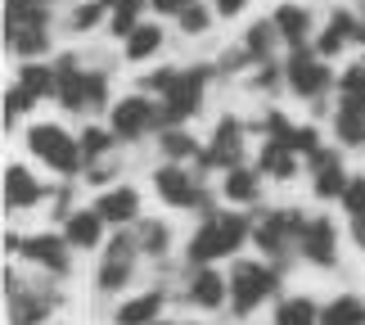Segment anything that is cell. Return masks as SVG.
Returning a JSON list of instances; mask_svg holds the SVG:
<instances>
[{
  "instance_id": "cell-1",
  "label": "cell",
  "mask_w": 365,
  "mask_h": 325,
  "mask_svg": "<svg viewBox=\"0 0 365 325\" xmlns=\"http://www.w3.org/2000/svg\"><path fill=\"white\" fill-rule=\"evenodd\" d=\"M252 231H248V221L240 213H212L199 231H194L190 239V249H185V258L194 266H207V262H217V258H230L235 249L244 244Z\"/></svg>"
},
{
  "instance_id": "cell-2",
  "label": "cell",
  "mask_w": 365,
  "mask_h": 325,
  "mask_svg": "<svg viewBox=\"0 0 365 325\" xmlns=\"http://www.w3.org/2000/svg\"><path fill=\"white\" fill-rule=\"evenodd\" d=\"M275 289H279V276L266 271L262 262H252V258L235 262V271H230V307H235V316L257 312Z\"/></svg>"
},
{
  "instance_id": "cell-3",
  "label": "cell",
  "mask_w": 365,
  "mask_h": 325,
  "mask_svg": "<svg viewBox=\"0 0 365 325\" xmlns=\"http://www.w3.org/2000/svg\"><path fill=\"white\" fill-rule=\"evenodd\" d=\"M27 149H32L46 167L63 172V176H73L81 167V159H86V154H81V140H73L63 126H50V122H41V126L27 131Z\"/></svg>"
},
{
  "instance_id": "cell-4",
  "label": "cell",
  "mask_w": 365,
  "mask_h": 325,
  "mask_svg": "<svg viewBox=\"0 0 365 325\" xmlns=\"http://www.w3.org/2000/svg\"><path fill=\"white\" fill-rule=\"evenodd\" d=\"M302 231H307V217L302 213H293V208H275V213H266L257 221L252 239H257L262 253L279 258V253H289V244H302Z\"/></svg>"
},
{
  "instance_id": "cell-5",
  "label": "cell",
  "mask_w": 365,
  "mask_h": 325,
  "mask_svg": "<svg viewBox=\"0 0 365 325\" xmlns=\"http://www.w3.org/2000/svg\"><path fill=\"white\" fill-rule=\"evenodd\" d=\"M158 122H163V109H153L145 95H126V100L113 104V136H122V140H140Z\"/></svg>"
},
{
  "instance_id": "cell-6",
  "label": "cell",
  "mask_w": 365,
  "mask_h": 325,
  "mask_svg": "<svg viewBox=\"0 0 365 325\" xmlns=\"http://www.w3.org/2000/svg\"><path fill=\"white\" fill-rule=\"evenodd\" d=\"M240 154H244V122L221 118L212 140H207V149H203V159H199V167H221V172H230V167H240Z\"/></svg>"
},
{
  "instance_id": "cell-7",
  "label": "cell",
  "mask_w": 365,
  "mask_h": 325,
  "mask_svg": "<svg viewBox=\"0 0 365 325\" xmlns=\"http://www.w3.org/2000/svg\"><path fill=\"white\" fill-rule=\"evenodd\" d=\"M199 100H203V73L199 68H190V73H180L176 81H172V91L163 95V122H185L194 109H199Z\"/></svg>"
},
{
  "instance_id": "cell-8",
  "label": "cell",
  "mask_w": 365,
  "mask_h": 325,
  "mask_svg": "<svg viewBox=\"0 0 365 325\" xmlns=\"http://www.w3.org/2000/svg\"><path fill=\"white\" fill-rule=\"evenodd\" d=\"M153 190H158V199L172 204V208H199L203 204L199 181H194L185 167H158V172H153Z\"/></svg>"
},
{
  "instance_id": "cell-9",
  "label": "cell",
  "mask_w": 365,
  "mask_h": 325,
  "mask_svg": "<svg viewBox=\"0 0 365 325\" xmlns=\"http://www.w3.org/2000/svg\"><path fill=\"white\" fill-rule=\"evenodd\" d=\"M302 258L316 262V266H334L339 258V226L329 217H307V231H302Z\"/></svg>"
},
{
  "instance_id": "cell-10",
  "label": "cell",
  "mask_w": 365,
  "mask_h": 325,
  "mask_svg": "<svg viewBox=\"0 0 365 325\" xmlns=\"http://www.w3.org/2000/svg\"><path fill=\"white\" fill-rule=\"evenodd\" d=\"M284 73H289V91H293V95H302V100H312V95H320V91L329 86V68L320 64V59H312V54H307L302 46L293 50V59H289Z\"/></svg>"
},
{
  "instance_id": "cell-11",
  "label": "cell",
  "mask_w": 365,
  "mask_h": 325,
  "mask_svg": "<svg viewBox=\"0 0 365 325\" xmlns=\"http://www.w3.org/2000/svg\"><path fill=\"white\" fill-rule=\"evenodd\" d=\"M307 167H312V186L320 199H343L347 190V172H343V159L334 149H316L307 154Z\"/></svg>"
},
{
  "instance_id": "cell-12",
  "label": "cell",
  "mask_w": 365,
  "mask_h": 325,
  "mask_svg": "<svg viewBox=\"0 0 365 325\" xmlns=\"http://www.w3.org/2000/svg\"><path fill=\"white\" fill-rule=\"evenodd\" d=\"M131 271H135V244H131L126 235H118L113 244H108L104 262H100V289H104V294H118V289H126V280H131Z\"/></svg>"
},
{
  "instance_id": "cell-13",
  "label": "cell",
  "mask_w": 365,
  "mask_h": 325,
  "mask_svg": "<svg viewBox=\"0 0 365 325\" xmlns=\"http://www.w3.org/2000/svg\"><path fill=\"white\" fill-rule=\"evenodd\" d=\"M19 253L23 258H32L36 266H46V271H68V239H54V235H27L19 239Z\"/></svg>"
},
{
  "instance_id": "cell-14",
  "label": "cell",
  "mask_w": 365,
  "mask_h": 325,
  "mask_svg": "<svg viewBox=\"0 0 365 325\" xmlns=\"http://www.w3.org/2000/svg\"><path fill=\"white\" fill-rule=\"evenodd\" d=\"M54 73H59V91H54V95H59V104L73 109V113H86L91 109V95H86V73L77 68V59H59Z\"/></svg>"
},
{
  "instance_id": "cell-15",
  "label": "cell",
  "mask_w": 365,
  "mask_h": 325,
  "mask_svg": "<svg viewBox=\"0 0 365 325\" xmlns=\"http://www.w3.org/2000/svg\"><path fill=\"white\" fill-rule=\"evenodd\" d=\"M226 294H230V280H221L212 266H199V271L190 276V285H185V299L194 307H221Z\"/></svg>"
},
{
  "instance_id": "cell-16",
  "label": "cell",
  "mask_w": 365,
  "mask_h": 325,
  "mask_svg": "<svg viewBox=\"0 0 365 325\" xmlns=\"http://www.w3.org/2000/svg\"><path fill=\"white\" fill-rule=\"evenodd\" d=\"M95 208H100V217L104 221H113V226H126V221H140V194L131 186H118V190H108L95 199Z\"/></svg>"
},
{
  "instance_id": "cell-17",
  "label": "cell",
  "mask_w": 365,
  "mask_h": 325,
  "mask_svg": "<svg viewBox=\"0 0 365 325\" xmlns=\"http://www.w3.org/2000/svg\"><path fill=\"white\" fill-rule=\"evenodd\" d=\"M68 244L73 249H95L100 244V235H104V217H100V208H81V213H68Z\"/></svg>"
},
{
  "instance_id": "cell-18",
  "label": "cell",
  "mask_w": 365,
  "mask_h": 325,
  "mask_svg": "<svg viewBox=\"0 0 365 325\" xmlns=\"http://www.w3.org/2000/svg\"><path fill=\"white\" fill-rule=\"evenodd\" d=\"M271 23H275V32L284 36L293 50H298L302 41H307V32H312V14H307V5H298V0H289V5H279Z\"/></svg>"
},
{
  "instance_id": "cell-19",
  "label": "cell",
  "mask_w": 365,
  "mask_h": 325,
  "mask_svg": "<svg viewBox=\"0 0 365 325\" xmlns=\"http://www.w3.org/2000/svg\"><path fill=\"white\" fill-rule=\"evenodd\" d=\"M158 312H163V294L149 289V294L126 299L118 312H113V321H118V325H153V321H158Z\"/></svg>"
},
{
  "instance_id": "cell-20",
  "label": "cell",
  "mask_w": 365,
  "mask_h": 325,
  "mask_svg": "<svg viewBox=\"0 0 365 325\" xmlns=\"http://www.w3.org/2000/svg\"><path fill=\"white\" fill-rule=\"evenodd\" d=\"M347 41H356V19H352V14H343V9H334L329 23H325V32H320V41H316V50L320 54H339Z\"/></svg>"
},
{
  "instance_id": "cell-21",
  "label": "cell",
  "mask_w": 365,
  "mask_h": 325,
  "mask_svg": "<svg viewBox=\"0 0 365 325\" xmlns=\"http://www.w3.org/2000/svg\"><path fill=\"white\" fill-rule=\"evenodd\" d=\"M36 199H41L36 176L27 172V167H9V172H5V204L9 208H32Z\"/></svg>"
},
{
  "instance_id": "cell-22",
  "label": "cell",
  "mask_w": 365,
  "mask_h": 325,
  "mask_svg": "<svg viewBox=\"0 0 365 325\" xmlns=\"http://www.w3.org/2000/svg\"><path fill=\"white\" fill-rule=\"evenodd\" d=\"M9 27H50L46 0H5V32Z\"/></svg>"
},
{
  "instance_id": "cell-23",
  "label": "cell",
  "mask_w": 365,
  "mask_h": 325,
  "mask_svg": "<svg viewBox=\"0 0 365 325\" xmlns=\"http://www.w3.org/2000/svg\"><path fill=\"white\" fill-rule=\"evenodd\" d=\"M320 325H365V303L356 294H339L334 303L320 307Z\"/></svg>"
},
{
  "instance_id": "cell-24",
  "label": "cell",
  "mask_w": 365,
  "mask_h": 325,
  "mask_svg": "<svg viewBox=\"0 0 365 325\" xmlns=\"http://www.w3.org/2000/svg\"><path fill=\"white\" fill-rule=\"evenodd\" d=\"M334 126H339L343 145H356V149H361V145H365V104H361V100H343Z\"/></svg>"
},
{
  "instance_id": "cell-25",
  "label": "cell",
  "mask_w": 365,
  "mask_h": 325,
  "mask_svg": "<svg viewBox=\"0 0 365 325\" xmlns=\"http://www.w3.org/2000/svg\"><path fill=\"white\" fill-rule=\"evenodd\" d=\"M221 194H226L230 204H252V199L262 194V181H257V172H248V167H230Z\"/></svg>"
},
{
  "instance_id": "cell-26",
  "label": "cell",
  "mask_w": 365,
  "mask_h": 325,
  "mask_svg": "<svg viewBox=\"0 0 365 325\" xmlns=\"http://www.w3.org/2000/svg\"><path fill=\"white\" fill-rule=\"evenodd\" d=\"M158 46H163V27L153 23H135L126 32V59H149V54H158Z\"/></svg>"
},
{
  "instance_id": "cell-27",
  "label": "cell",
  "mask_w": 365,
  "mask_h": 325,
  "mask_svg": "<svg viewBox=\"0 0 365 325\" xmlns=\"http://www.w3.org/2000/svg\"><path fill=\"white\" fill-rule=\"evenodd\" d=\"M275 325H320V312L307 294H298V299H284L275 307Z\"/></svg>"
},
{
  "instance_id": "cell-28",
  "label": "cell",
  "mask_w": 365,
  "mask_h": 325,
  "mask_svg": "<svg viewBox=\"0 0 365 325\" xmlns=\"http://www.w3.org/2000/svg\"><path fill=\"white\" fill-rule=\"evenodd\" d=\"M19 86L32 95V100H41V95L59 91V73H54V68H41V64H27L23 73H19Z\"/></svg>"
},
{
  "instance_id": "cell-29",
  "label": "cell",
  "mask_w": 365,
  "mask_h": 325,
  "mask_svg": "<svg viewBox=\"0 0 365 325\" xmlns=\"http://www.w3.org/2000/svg\"><path fill=\"white\" fill-rule=\"evenodd\" d=\"M262 172H271L275 181L293 176V149L284 145V140H266L262 145Z\"/></svg>"
},
{
  "instance_id": "cell-30",
  "label": "cell",
  "mask_w": 365,
  "mask_h": 325,
  "mask_svg": "<svg viewBox=\"0 0 365 325\" xmlns=\"http://www.w3.org/2000/svg\"><path fill=\"white\" fill-rule=\"evenodd\" d=\"M5 41H9L14 54H41L50 46V32H46V27H9Z\"/></svg>"
},
{
  "instance_id": "cell-31",
  "label": "cell",
  "mask_w": 365,
  "mask_h": 325,
  "mask_svg": "<svg viewBox=\"0 0 365 325\" xmlns=\"http://www.w3.org/2000/svg\"><path fill=\"white\" fill-rule=\"evenodd\" d=\"M271 36H279L275 32V23H252L248 27V46H244V54H248V59H266V54H271Z\"/></svg>"
},
{
  "instance_id": "cell-32",
  "label": "cell",
  "mask_w": 365,
  "mask_h": 325,
  "mask_svg": "<svg viewBox=\"0 0 365 325\" xmlns=\"http://www.w3.org/2000/svg\"><path fill=\"white\" fill-rule=\"evenodd\" d=\"M167 226H158V221H140V249L149 253V258H158V253L167 249Z\"/></svg>"
},
{
  "instance_id": "cell-33",
  "label": "cell",
  "mask_w": 365,
  "mask_h": 325,
  "mask_svg": "<svg viewBox=\"0 0 365 325\" xmlns=\"http://www.w3.org/2000/svg\"><path fill=\"white\" fill-rule=\"evenodd\" d=\"M145 0H113V36H126L135 27V14Z\"/></svg>"
},
{
  "instance_id": "cell-34",
  "label": "cell",
  "mask_w": 365,
  "mask_h": 325,
  "mask_svg": "<svg viewBox=\"0 0 365 325\" xmlns=\"http://www.w3.org/2000/svg\"><path fill=\"white\" fill-rule=\"evenodd\" d=\"M163 154L167 159H190V154H199V145L185 131H163Z\"/></svg>"
},
{
  "instance_id": "cell-35",
  "label": "cell",
  "mask_w": 365,
  "mask_h": 325,
  "mask_svg": "<svg viewBox=\"0 0 365 325\" xmlns=\"http://www.w3.org/2000/svg\"><path fill=\"white\" fill-rule=\"evenodd\" d=\"M339 86H343V100H361L365 104V64L347 68V73L339 77Z\"/></svg>"
},
{
  "instance_id": "cell-36",
  "label": "cell",
  "mask_w": 365,
  "mask_h": 325,
  "mask_svg": "<svg viewBox=\"0 0 365 325\" xmlns=\"http://www.w3.org/2000/svg\"><path fill=\"white\" fill-rule=\"evenodd\" d=\"M108 145H113V136H108V131H100V126H91V131L81 136V154H86V159H104V154H108Z\"/></svg>"
},
{
  "instance_id": "cell-37",
  "label": "cell",
  "mask_w": 365,
  "mask_h": 325,
  "mask_svg": "<svg viewBox=\"0 0 365 325\" xmlns=\"http://www.w3.org/2000/svg\"><path fill=\"white\" fill-rule=\"evenodd\" d=\"M343 208H347L352 217L365 213V176H352V181H347V190H343Z\"/></svg>"
},
{
  "instance_id": "cell-38",
  "label": "cell",
  "mask_w": 365,
  "mask_h": 325,
  "mask_svg": "<svg viewBox=\"0 0 365 325\" xmlns=\"http://www.w3.org/2000/svg\"><path fill=\"white\" fill-rule=\"evenodd\" d=\"M289 149H293V154H316V149H320V136H316V126H293V140H289Z\"/></svg>"
},
{
  "instance_id": "cell-39",
  "label": "cell",
  "mask_w": 365,
  "mask_h": 325,
  "mask_svg": "<svg viewBox=\"0 0 365 325\" xmlns=\"http://www.w3.org/2000/svg\"><path fill=\"white\" fill-rule=\"evenodd\" d=\"M176 19H180V27H185L190 36H194V32H207V9H203V5H185Z\"/></svg>"
},
{
  "instance_id": "cell-40",
  "label": "cell",
  "mask_w": 365,
  "mask_h": 325,
  "mask_svg": "<svg viewBox=\"0 0 365 325\" xmlns=\"http://www.w3.org/2000/svg\"><path fill=\"white\" fill-rule=\"evenodd\" d=\"M23 109H32V95L19 86V91H9V95H5V126L19 122V113H23Z\"/></svg>"
},
{
  "instance_id": "cell-41",
  "label": "cell",
  "mask_w": 365,
  "mask_h": 325,
  "mask_svg": "<svg viewBox=\"0 0 365 325\" xmlns=\"http://www.w3.org/2000/svg\"><path fill=\"white\" fill-rule=\"evenodd\" d=\"M100 19H104V5H100V0H86V5L73 14V27H77V32H86V27H95Z\"/></svg>"
},
{
  "instance_id": "cell-42",
  "label": "cell",
  "mask_w": 365,
  "mask_h": 325,
  "mask_svg": "<svg viewBox=\"0 0 365 325\" xmlns=\"http://www.w3.org/2000/svg\"><path fill=\"white\" fill-rule=\"evenodd\" d=\"M86 95H91V109H100L108 100V81L104 73H86Z\"/></svg>"
},
{
  "instance_id": "cell-43",
  "label": "cell",
  "mask_w": 365,
  "mask_h": 325,
  "mask_svg": "<svg viewBox=\"0 0 365 325\" xmlns=\"http://www.w3.org/2000/svg\"><path fill=\"white\" fill-rule=\"evenodd\" d=\"M176 77H180V73H172V68H158V73H149V77H145V91H163V95H167Z\"/></svg>"
},
{
  "instance_id": "cell-44",
  "label": "cell",
  "mask_w": 365,
  "mask_h": 325,
  "mask_svg": "<svg viewBox=\"0 0 365 325\" xmlns=\"http://www.w3.org/2000/svg\"><path fill=\"white\" fill-rule=\"evenodd\" d=\"M185 5H194V0H153V9H158V14H180Z\"/></svg>"
},
{
  "instance_id": "cell-45",
  "label": "cell",
  "mask_w": 365,
  "mask_h": 325,
  "mask_svg": "<svg viewBox=\"0 0 365 325\" xmlns=\"http://www.w3.org/2000/svg\"><path fill=\"white\" fill-rule=\"evenodd\" d=\"M244 5H248V0H217V9L226 14V19H235V14H240Z\"/></svg>"
},
{
  "instance_id": "cell-46",
  "label": "cell",
  "mask_w": 365,
  "mask_h": 325,
  "mask_svg": "<svg viewBox=\"0 0 365 325\" xmlns=\"http://www.w3.org/2000/svg\"><path fill=\"white\" fill-rule=\"evenodd\" d=\"M275 64H262V73H257V86H275Z\"/></svg>"
},
{
  "instance_id": "cell-47",
  "label": "cell",
  "mask_w": 365,
  "mask_h": 325,
  "mask_svg": "<svg viewBox=\"0 0 365 325\" xmlns=\"http://www.w3.org/2000/svg\"><path fill=\"white\" fill-rule=\"evenodd\" d=\"M352 239H356V244H361V249H365V213H361V217H356V221H352Z\"/></svg>"
},
{
  "instance_id": "cell-48",
  "label": "cell",
  "mask_w": 365,
  "mask_h": 325,
  "mask_svg": "<svg viewBox=\"0 0 365 325\" xmlns=\"http://www.w3.org/2000/svg\"><path fill=\"white\" fill-rule=\"evenodd\" d=\"M356 41H365V23H356Z\"/></svg>"
},
{
  "instance_id": "cell-49",
  "label": "cell",
  "mask_w": 365,
  "mask_h": 325,
  "mask_svg": "<svg viewBox=\"0 0 365 325\" xmlns=\"http://www.w3.org/2000/svg\"><path fill=\"white\" fill-rule=\"evenodd\" d=\"M153 325H172V321H153Z\"/></svg>"
}]
</instances>
